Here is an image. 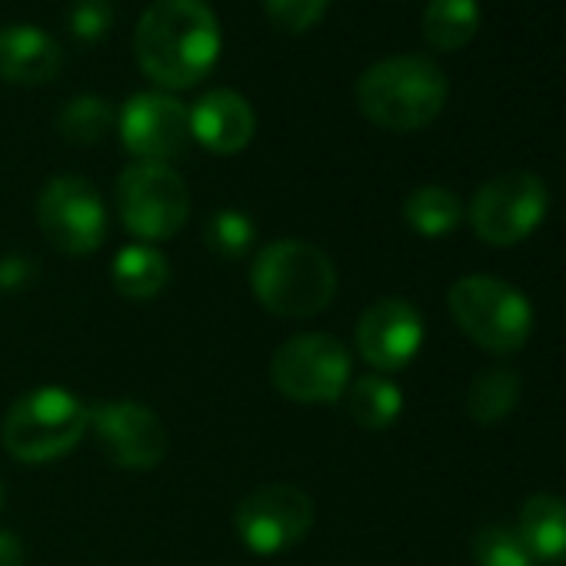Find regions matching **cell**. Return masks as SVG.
Segmentation results:
<instances>
[{
	"label": "cell",
	"mask_w": 566,
	"mask_h": 566,
	"mask_svg": "<svg viewBox=\"0 0 566 566\" xmlns=\"http://www.w3.org/2000/svg\"><path fill=\"white\" fill-rule=\"evenodd\" d=\"M134 57L164 91L193 87L220 57V24L203 0H154L137 21Z\"/></svg>",
	"instance_id": "6da1fadb"
},
{
	"label": "cell",
	"mask_w": 566,
	"mask_h": 566,
	"mask_svg": "<svg viewBox=\"0 0 566 566\" xmlns=\"http://www.w3.org/2000/svg\"><path fill=\"white\" fill-rule=\"evenodd\" d=\"M250 287L263 311L283 321H307L337 294L334 260L307 240H273L250 266Z\"/></svg>",
	"instance_id": "7a4b0ae2"
},
{
	"label": "cell",
	"mask_w": 566,
	"mask_h": 566,
	"mask_svg": "<svg viewBox=\"0 0 566 566\" xmlns=\"http://www.w3.org/2000/svg\"><path fill=\"white\" fill-rule=\"evenodd\" d=\"M450 84L430 57L400 54L377 61L357 81V104L364 117L384 130L410 134L440 117Z\"/></svg>",
	"instance_id": "3957f363"
},
{
	"label": "cell",
	"mask_w": 566,
	"mask_h": 566,
	"mask_svg": "<svg viewBox=\"0 0 566 566\" xmlns=\"http://www.w3.org/2000/svg\"><path fill=\"white\" fill-rule=\"evenodd\" d=\"M91 410L61 387H41L14 400L0 427V443L21 463H51L67 457L87 433Z\"/></svg>",
	"instance_id": "277c9868"
},
{
	"label": "cell",
	"mask_w": 566,
	"mask_h": 566,
	"mask_svg": "<svg viewBox=\"0 0 566 566\" xmlns=\"http://www.w3.org/2000/svg\"><path fill=\"white\" fill-rule=\"evenodd\" d=\"M450 314L457 327L490 354H513L533 334L530 301L493 276H463L450 291Z\"/></svg>",
	"instance_id": "5b68a950"
},
{
	"label": "cell",
	"mask_w": 566,
	"mask_h": 566,
	"mask_svg": "<svg viewBox=\"0 0 566 566\" xmlns=\"http://www.w3.org/2000/svg\"><path fill=\"white\" fill-rule=\"evenodd\" d=\"M270 384L294 403H337L350 387V354L331 334H297L273 354Z\"/></svg>",
	"instance_id": "8992f818"
},
{
	"label": "cell",
	"mask_w": 566,
	"mask_h": 566,
	"mask_svg": "<svg viewBox=\"0 0 566 566\" xmlns=\"http://www.w3.org/2000/svg\"><path fill=\"white\" fill-rule=\"evenodd\" d=\"M117 213L140 240H167L190 217V190L170 164H134L117 180Z\"/></svg>",
	"instance_id": "52a82bcc"
},
{
	"label": "cell",
	"mask_w": 566,
	"mask_h": 566,
	"mask_svg": "<svg viewBox=\"0 0 566 566\" xmlns=\"http://www.w3.org/2000/svg\"><path fill=\"white\" fill-rule=\"evenodd\" d=\"M233 526L253 553H287L307 539L314 526V500L294 483H263L237 503Z\"/></svg>",
	"instance_id": "ba28073f"
},
{
	"label": "cell",
	"mask_w": 566,
	"mask_h": 566,
	"mask_svg": "<svg viewBox=\"0 0 566 566\" xmlns=\"http://www.w3.org/2000/svg\"><path fill=\"white\" fill-rule=\"evenodd\" d=\"M546 184L530 170H510L493 180H486L473 203H470V223L476 237L490 247H516L526 240L539 220L546 217Z\"/></svg>",
	"instance_id": "9c48e42d"
},
{
	"label": "cell",
	"mask_w": 566,
	"mask_h": 566,
	"mask_svg": "<svg viewBox=\"0 0 566 566\" xmlns=\"http://www.w3.org/2000/svg\"><path fill=\"white\" fill-rule=\"evenodd\" d=\"M38 227L67 256L94 253L107 237V210L97 187L84 177H54L38 197Z\"/></svg>",
	"instance_id": "30bf717a"
},
{
	"label": "cell",
	"mask_w": 566,
	"mask_h": 566,
	"mask_svg": "<svg viewBox=\"0 0 566 566\" xmlns=\"http://www.w3.org/2000/svg\"><path fill=\"white\" fill-rule=\"evenodd\" d=\"M124 147L147 164H170L190 147V111L170 94H134L120 111Z\"/></svg>",
	"instance_id": "8fae6325"
},
{
	"label": "cell",
	"mask_w": 566,
	"mask_h": 566,
	"mask_svg": "<svg viewBox=\"0 0 566 566\" xmlns=\"http://www.w3.org/2000/svg\"><path fill=\"white\" fill-rule=\"evenodd\" d=\"M91 427L107 460L124 470H150L167 457L164 420L134 400H111L91 410Z\"/></svg>",
	"instance_id": "7c38bea8"
},
{
	"label": "cell",
	"mask_w": 566,
	"mask_h": 566,
	"mask_svg": "<svg viewBox=\"0 0 566 566\" xmlns=\"http://www.w3.org/2000/svg\"><path fill=\"white\" fill-rule=\"evenodd\" d=\"M420 344H423V321L400 297L377 301L374 307L364 311L357 324V350L380 374L403 370L420 354Z\"/></svg>",
	"instance_id": "4fadbf2b"
},
{
	"label": "cell",
	"mask_w": 566,
	"mask_h": 566,
	"mask_svg": "<svg viewBox=\"0 0 566 566\" xmlns=\"http://www.w3.org/2000/svg\"><path fill=\"white\" fill-rule=\"evenodd\" d=\"M253 107L237 91H210L190 111V134L210 154H240L253 140Z\"/></svg>",
	"instance_id": "5bb4252c"
},
{
	"label": "cell",
	"mask_w": 566,
	"mask_h": 566,
	"mask_svg": "<svg viewBox=\"0 0 566 566\" xmlns=\"http://www.w3.org/2000/svg\"><path fill=\"white\" fill-rule=\"evenodd\" d=\"M64 67L61 44L41 28L11 24L0 28V81L18 87L51 84Z\"/></svg>",
	"instance_id": "9a60e30c"
},
{
	"label": "cell",
	"mask_w": 566,
	"mask_h": 566,
	"mask_svg": "<svg viewBox=\"0 0 566 566\" xmlns=\"http://www.w3.org/2000/svg\"><path fill=\"white\" fill-rule=\"evenodd\" d=\"M520 539L533 559H566V503L553 493H536L520 506Z\"/></svg>",
	"instance_id": "2e32d148"
},
{
	"label": "cell",
	"mask_w": 566,
	"mask_h": 566,
	"mask_svg": "<svg viewBox=\"0 0 566 566\" xmlns=\"http://www.w3.org/2000/svg\"><path fill=\"white\" fill-rule=\"evenodd\" d=\"M111 276H114V287L120 297L150 301L164 291V283L170 276V263L160 250H154L147 243H134L114 256Z\"/></svg>",
	"instance_id": "e0dca14e"
},
{
	"label": "cell",
	"mask_w": 566,
	"mask_h": 566,
	"mask_svg": "<svg viewBox=\"0 0 566 566\" xmlns=\"http://www.w3.org/2000/svg\"><path fill=\"white\" fill-rule=\"evenodd\" d=\"M480 31L476 0H430L423 11V38L437 51H460Z\"/></svg>",
	"instance_id": "ac0fdd59"
},
{
	"label": "cell",
	"mask_w": 566,
	"mask_h": 566,
	"mask_svg": "<svg viewBox=\"0 0 566 566\" xmlns=\"http://www.w3.org/2000/svg\"><path fill=\"white\" fill-rule=\"evenodd\" d=\"M344 397H347V410H350L354 423L360 430H374V433L377 430H387L400 417V410H403L400 387L394 380H387V377H377V374L357 377L347 387Z\"/></svg>",
	"instance_id": "d6986e66"
},
{
	"label": "cell",
	"mask_w": 566,
	"mask_h": 566,
	"mask_svg": "<svg viewBox=\"0 0 566 566\" xmlns=\"http://www.w3.org/2000/svg\"><path fill=\"white\" fill-rule=\"evenodd\" d=\"M516 397H520L516 374L506 367H496V370H483L470 380V387L463 394V410L480 427H490L513 410Z\"/></svg>",
	"instance_id": "ffe728a7"
},
{
	"label": "cell",
	"mask_w": 566,
	"mask_h": 566,
	"mask_svg": "<svg viewBox=\"0 0 566 566\" xmlns=\"http://www.w3.org/2000/svg\"><path fill=\"white\" fill-rule=\"evenodd\" d=\"M114 107L97 97V94H81L74 101L64 104V111L57 114V130L67 144H77V147H94L101 144L111 130H114Z\"/></svg>",
	"instance_id": "44dd1931"
},
{
	"label": "cell",
	"mask_w": 566,
	"mask_h": 566,
	"mask_svg": "<svg viewBox=\"0 0 566 566\" xmlns=\"http://www.w3.org/2000/svg\"><path fill=\"white\" fill-rule=\"evenodd\" d=\"M463 217V207L453 190L447 187H417L403 200V220L420 237H443L450 233Z\"/></svg>",
	"instance_id": "7402d4cb"
},
{
	"label": "cell",
	"mask_w": 566,
	"mask_h": 566,
	"mask_svg": "<svg viewBox=\"0 0 566 566\" xmlns=\"http://www.w3.org/2000/svg\"><path fill=\"white\" fill-rule=\"evenodd\" d=\"M256 230H253V220L240 210H217L207 227H203V240L207 247L223 256V260H237L250 250Z\"/></svg>",
	"instance_id": "603a6c76"
},
{
	"label": "cell",
	"mask_w": 566,
	"mask_h": 566,
	"mask_svg": "<svg viewBox=\"0 0 566 566\" xmlns=\"http://www.w3.org/2000/svg\"><path fill=\"white\" fill-rule=\"evenodd\" d=\"M473 553L480 566H536L533 553L520 539L516 530L506 526H486L473 539Z\"/></svg>",
	"instance_id": "cb8c5ba5"
},
{
	"label": "cell",
	"mask_w": 566,
	"mask_h": 566,
	"mask_svg": "<svg viewBox=\"0 0 566 566\" xmlns=\"http://www.w3.org/2000/svg\"><path fill=\"white\" fill-rule=\"evenodd\" d=\"M266 18L283 34H304L327 14L331 0H263Z\"/></svg>",
	"instance_id": "d4e9b609"
},
{
	"label": "cell",
	"mask_w": 566,
	"mask_h": 566,
	"mask_svg": "<svg viewBox=\"0 0 566 566\" xmlns=\"http://www.w3.org/2000/svg\"><path fill=\"white\" fill-rule=\"evenodd\" d=\"M114 14H117L114 0H74L71 14H67V24H71V34L77 41L97 44L114 28Z\"/></svg>",
	"instance_id": "484cf974"
},
{
	"label": "cell",
	"mask_w": 566,
	"mask_h": 566,
	"mask_svg": "<svg viewBox=\"0 0 566 566\" xmlns=\"http://www.w3.org/2000/svg\"><path fill=\"white\" fill-rule=\"evenodd\" d=\"M34 276V260H21V256H8L0 263V287H21Z\"/></svg>",
	"instance_id": "4316f807"
},
{
	"label": "cell",
	"mask_w": 566,
	"mask_h": 566,
	"mask_svg": "<svg viewBox=\"0 0 566 566\" xmlns=\"http://www.w3.org/2000/svg\"><path fill=\"white\" fill-rule=\"evenodd\" d=\"M0 566H24V543L11 530H0Z\"/></svg>",
	"instance_id": "83f0119b"
}]
</instances>
